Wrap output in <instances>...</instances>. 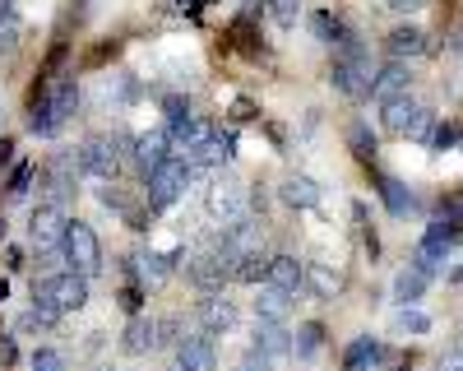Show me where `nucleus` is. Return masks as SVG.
Wrapping results in <instances>:
<instances>
[{
	"label": "nucleus",
	"instance_id": "nucleus-1",
	"mask_svg": "<svg viewBox=\"0 0 463 371\" xmlns=\"http://www.w3.org/2000/svg\"><path fill=\"white\" fill-rule=\"evenodd\" d=\"M371 84H375L371 56L362 52L357 37H343L338 56H334V89H338L343 98H371Z\"/></svg>",
	"mask_w": 463,
	"mask_h": 371
},
{
	"label": "nucleus",
	"instance_id": "nucleus-2",
	"mask_svg": "<svg viewBox=\"0 0 463 371\" xmlns=\"http://www.w3.org/2000/svg\"><path fill=\"white\" fill-rule=\"evenodd\" d=\"M33 302L52 307L56 316L84 311V307H89V279H84V274H74V270H65V274H47V279H37V283H33Z\"/></svg>",
	"mask_w": 463,
	"mask_h": 371
},
{
	"label": "nucleus",
	"instance_id": "nucleus-3",
	"mask_svg": "<svg viewBox=\"0 0 463 371\" xmlns=\"http://www.w3.org/2000/svg\"><path fill=\"white\" fill-rule=\"evenodd\" d=\"M126 139H111V135H89L80 148H74V167H80V176H93V181H116V172H121L126 163Z\"/></svg>",
	"mask_w": 463,
	"mask_h": 371
},
{
	"label": "nucleus",
	"instance_id": "nucleus-4",
	"mask_svg": "<svg viewBox=\"0 0 463 371\" xmlns=\"http://www.w3.org/2000/svg\"><path fill=\"white\" fill-rule=\"evenodd\" d=\"M190 176H195V167H190L185 158H167L163 167H153V172L144 176V195H148V209H172V205L185 195Z\"/></svg>",
	"mask_w": 463,
	"mask_h": 371
},
{
	"label": "nucleus",
	"instance_id": "nucleus-5",
	"mask_svg": "<svg viewBox=\"0 0 463 371\" xmlns=\"http://www.w3.org/2000/svg\"><path fill=\"white\" fill-rule=\"evenodd\" d=\"M61 255L74 265V274H84V279H93V274L102 270V242H98V233L89 228V223H80V218L65 223Z\"/></svg>",
	"mask_w": 463,
	"mask_h": 371
},
{
	"label": "nucleus",
	"instance_id": "nucleus-6",
	"mask_svg": "<svg viewBox=\"0 0 463 371\" xmlns=\"http://www.w3.org/2000/svg\"><path fill=\"white\" fill-rule=\"evenodd\" d=\"M204 209H209V218H218V223H237V218L250 209V191H246L237 176H213V186L204 191Z\"/></svg>",
	"mask_w": 463,
	"mask_h": 371
},
{
	"label": "nucleus",
	"instance_id": "nucleus-7",
	"mask_svg": "<svg viewBox=\"0 0 463 371\" xmlns=\"http://www.w3.org/2000/svg\"><path fill=\"white\" fill-rule=\"evenodd\" d=\"M185 279L195 283L200 292H222V283L232 279V255H222L218 246L195 255V260H185Z\"/></svg>",
	"mask_w": 463,
	"mask_h": 371
},
{
	"label": "nucleus",
	"instance_id": "nucleus-8",
	"mask_svg": "<svg viewBox=\"0 0 463 371\" xmlns=\"http://www.w3.org/2000/svg\"><path fill=\"white\" fill-rule=\"evenodd\" d=\"M65 223H70V218H65L56 205H37L33 218H28V242H33L37 251H61Z\"/></svg>",
	"mask_w": 463,
	"mask_h": 371
},
{
	"label": "nucleus",
	"instance_id": "nucleus-9",
	"mask_svg": "<svg viewBox=\"0 0 463 371\" xmlns=\"http://www.w3.org/2000/svg\"><path fill=\"white\" fill-rule=\"evenodd\" d=\"M195 316H200V325H204L209 334H227V329H237V320H241L237 302H232L227 292H204L200 307H195Z\"/></svg>",
	"mask_w": 463,
	"mask_h": 371
},
{
	"label": "nucleus",
	"instance_id": "nucleus-10",
	"mask_svg": "<svg viewBox=\"0 0 463 371\" xmlns=\"http://www.w3.org/2000/svg\"><path fill=\"white\" fill-rule=\"evenodd\" d=\"M176 366L181 371H218V348L209 334H190L176 344Z\"/></svg>",
	"mask_w": 463,
	"mask_h": 371
},
{
	"label": "nucleus",
	"instance_id": "nucleus-11",
	"mask_svg": "<svg viewBox=\"0 0 463 371\" xmlns=\"http://www.w3.org/2000/svg\"><path fill=\"white\" fill-rule=\"evenodd\" d=\"M408 89H412V74H408V65L390 61L384 70H375V84H371V102H375V107H384V102L403 98Z\"/></svg>",
	"mask_w": 463,
	"mask_h": 371
},
{
	"label": "nucleus",
	"instance_id": "nucleus-12",
	"mask_svg": "<svg viewBox=\"0 0 463 371\" xmlns=\"http://www.w3.org/2000/svg\"><path fill=\"white\" fill-rule=\"evenodd\" d=\"M250 353H260V357H288L292 353V334L283 329V325H274V320H255V334H250Z\"/></svg>",
	"mask_w": 463,
	"mask_h": 371
},
{
	"label": "nucleus",
	"instance_id": "nucleus-13",
	"mask_svg": "<svg viewBox=\"0 0 463 371\" xmlns=\"http://www.w3.org/2000/svg\"><path fill=\"white\" fill-rule=\"evenodd\" d=\"M279 195H283V205H292V209H316V205L325 200V186H320L316 176H306V172H292V176H283Z\"/></svg>",
	"mask_w": 463,
	"mask_h": 371
},
{
	"label": "nucleus",
	"instance_id": "nucleus-14",
	"mask_svg": "<svg viewBox=\"0 0 463 371\" xmlns=\"http://www.w3.org/2000/svg\"><path fill=\"white\" fill-rule=\"evenodd\" d=\"M130 148H135V163H139V172L148 176L153 167H163V163L172 158V135H167V130H153V135L130 139Z\"/></svg>",
	"mask_w": 463,
	"mask_h": 371
},
{
	"label": "nucleus",
	"instance_id": "nucleus-15",
	"mask_svg": "<svg viewBox=\"0 0 463 371\" xmlns=\"http://www.w3.org/2000/svg\"><path fill=\"white\" fill-rule=\"evenodd\" d=\"M417 117H421V102H417L412 93H403V98H394V102L380 107V126L390 130V135H403V139H408V130L417 126Z\"/></svg>",
	"mask_w": 463,
	"mask_h": 371
},
{
	"label": "nucleus",
	"instance_id": "nucleus-16",
	"mask_svg": "<svg viewBox=\"0 0 463 371\" xmlns=\"http://www.w3.org/2000/svg\"><path fill=\"white\" fill-rule=\"evenodd\" d=\"M384 52H390L399 65L408 61V56H421V52H431V37L421 33L417 24H403V28H394L390 37H384Z\"/></svg>",
	"mask_w": 463,
	"mask_h": 371
},
{
	"label": "nucleus",
	"instance_id": "nucleus-17",
	"mask_svg": "<svg viewBox=\"0 0 463 371\" xmlns=\"http://www.w3.org/2000/svg\"><path fill=\"white\" fill-rule=\"evenodd\" d=\"M301 279H306V265L297 255H269V274H264V283L269 288H279V292H297L301 288Z\"/></svg>",
	"mask_w": 463,
	"mask_h": 371
},
{
	"label": "nucleus",
	"instance_id": "nucleus-18",
	"mask_svg": "<svg viewBox=\"0 0 463 371\" xmlns=\"http://www.w3.org/2000/svg\"><path fill=\"white\" fill-rule=\"evenodd\" d=\"M121 348H126L130 357L153 353V348H158V320H153V316H135V320L126 325V334H121Z\"/></svg>",
	"mask_w": 463,
	"mask_h": 371
},
{
	"label": "nucleus",
	"instance_id": "nucleus-19",
	"mask_svg": "<svg viewBox=\"0 0 463 371\" xmlns=\"http://www.w3.org/2000/svg\"><path fill=\"white\" fill-rule=\"evenodd\" d=\"M232 148H237V139L222 135V130L213 126V135L200 144V154L190 158V167H222V163H232Z\"/></svg>",
	"mask_w": 463,
	"mask_h": 371
},
{
	"label": "nucleus",
	"instance_id": "nucleus-20",
	"mask_svg": "<svg viewBox=\"0 0 463 371\" xmlns=\"http://www.w3.org/2000/svg\"><path fill=\"white\" fill-rule=\"evenodd\" d=\"M288 311H292V297L279 292V288H269V283H260V292H255V320H274V325H283Z\"/></svg>",
	"mask_w": 463,
	"mask_h": 371
},
{
	"label": "nucleus",
	"instance_id": "nucleus-21",
	"mask_svg": "<svg viewBox=\"0 0 463 371\" xmlns=\"http://www.w3.org/2000/svg\"><path fill=\"white\" fill-rule=\"evenodd\" d=\"M37 98H47V107L56 111V121L65 126L74 117V107H80V84H74V74H70V80H61L56 89H43Z\"/></svg>",
	"mask_w": 463,
	"mask_h": 371
},
{
	"label": "nucleus",
	"instance_id": "nucleus-22",
	"mask_svg": "<svg viewBox=\"0 0 463 371\" xmlns=\"http://www.w3.org/2000/svg\"><path fill=\"white\" fill-rule=\"evenodd\" d=\"M264 274H269V255L264 251H246V255L232 260V279H241V283H264Z\"/></svg>",
	"mask_w": 463,
	"mask_h": 371
},
{
	"label": "nucleus",
	"instance_id": "nucleus-23",
	"mask_svg": "<svg viewBox=\"0 0 463 371\" xmlns=\"http://www.w3.org/2000/svg\"><path fill=\"white\" fill-rule=\"evenodd\" d=\"M320 348H325V325H320V320H306V325L292 334V353H297V357H316Z\"/></svg>",
	"mask_w": 463,
	"mask_h": 371
},
{
	"label": "nucleus",
	"instance_id": "nucleus-24",
	"mask_svg": "<svg viewBox=\"0 0 463 371\" xmlns=\"http://www.w3.org/2000/svg\"><path fill=\"white\" fill-rule=\"evenodd\" d=\"M301 288H311L316 297H334V292L343 288V279H338V270H329V265H306Z\"/></svg>",
	"mask_w": 463,
	"mask_h": 371
},
{
	"label": "nucleus",
	"instance_id": "nucleus-25",
	"mask_svg": "<svg viewBox=\"0 0 463 371\" xmlns=\"http://www.w3.org/2000/svg\"><path fill=\"white\" fill-rule=\"evenodd\" d=\"M172 260H176V251H167V255H158V251L139 255V260H135V265H139V279H144V283H163V279L172 274Z\"/></svg>",
	"mask_w": 463,
	"mask_h": 371
},
{
	"label": "nucleus",
	"instance_id": "nucleus-26",
	"mask_svg": "<svg viewBox=\"0 0 463 371\" xmlns=\"http://www.w3.org/2000/svg\"><path fill=\"white\" fill-rule=\"evenodd\" d=\"M427 283H431L427 274L408 265V270L394 279V302H421V292H427Z\"/></svg>",
	"mask_w": 463,
	"mask_h": 371
},
{
	"label": "nucleus",
	"instance_id": "nucleus-27",
	"mask_svg": "<svg viewBox=\"0 0 463 371\" xmlns=\"http://www.w3.org/2000/svg\"><path fill=\"white\" fill-rule=\"evenodd\" d=\"M380 200L390 205V214H408L412 209V191L403 181H394V176H380Z\"/></svg>",
	"mask_w": 463,
	"mask_h": 371
},
{
	"label": "nucleus",
	"instance_id": "nucleus-28",
	"mask_svg": "<svg viewBox=\"0 0 463 371\" xmlns=\"http://www.w3.org/2000/svg\"><path fill=\"white\" fill-rule=\"evenodd\" d=\"M28 130H33V135H56V130H61V121H56V111L47 107V98H33V107H28Z\"/></svg>",
	"mask_w": 463,
	"mask_h": 371
},
{
	"label": "nucleus",
	"instance_id": "nucleus-29",
	"mask_svg": "<svg viewBox=\"0 0 463 371\" xmlns=\"http://www.w3.org/2000/svg\"><path fill=\"white\" fill-rule=\"evenodd\" d=\"M380 357H384V348H380V344H371V339H357L353 348L343 353V366H347V371H362L366 362H380Z\"/></svg>",
	"mask_w": 463,
	"mask_h": 371
},
{
	"label": "nucleus",
	"instance_id": "nucleus-30",
	"mask_svg": "<svg viewBox=\"0 0 463 371\" xmlns=\"http://www.w3.org/2000/svg\"><path fill=\"white\" fill-rule=\"evenodd\" d=\"M269 14H274L279 28H297V19H301V0H274V5H269Z\"/></svg>",
	"mask_w": 463,
	"mask_h": 371
},
{
	"label": "nucleus",
	"instance_id": "nucleus-31",
	"mask_svg": "<svg viewBox=\"0 0 463 371\" xmlns=\"http://www.w3.org/2000/svg\"><path fill=\"white\" fill-rule=\"evenodd\" d=\"M347 139H353V154H357L362 163L375 158V135H371L366 126H353V130H347Z\"/></svg>",
	"mask_w": 463,
	"mask_h": 371
},
{
	"label": "nucleus",
	"instance_id": "nucleus-32",
	"mask_svg": "<svg viewBox=\"0 0 463 371\" xmlns=\"http://www.w3.org/2000/svg\"><path fill=\"white\" fill-rule=\"evenodd\" d=\"M28 366H33V371H65V353H56V348H37Z\"/></svg>",
	"mask_w": 463,
	"mask_h": 371
},
{
	"label": "nucleus",
	"instance_id": "nucleus-33",
	"mask_svg": "<svg viewBox=\"0 0 463 371\" xmlns=\"http://www.w3.org/2000/svg\"><path fill=\"white\" fill-rule=\"evenodd\" d=\"M311 28H316V37H320V43H334V37H347V33H343V24H338L334 14H316V19H311Z\"/></svg>",
	"mask_w": 463,
	"mask_h": 371
},
{
	"label": "nucleus",
	"instance_id": "nucleus-34",
	"mask_svg": "<svg viewBox=\"0 0 463 371\" xmlns=\"http://www.w3.org/2000/svg\"><path fill=\"white\" fill-rule=\"evenodd\" d=\"M19 37H24L19 19H5V24H0V56H10V52L19 47Z\"/></svg>",
	"mask_w": 463,
	"mask_h": 371
},
{
	"label": "nucleus",
	"instance_id": "nucleus-35",
	"mask_svg": "<svg viewBox=\"0 0 463 371\" xmlns=\"http://www.w3.org/2000/svg\"><path fill=\"white\" fill-rule=\"evenodd\" d=\"M399 325H403L408 334H427V329H431V316H427V311H408V307H403V311H399Z\"/></svg>",
	"mask_w": 463,
	"mask_h": 371
},
{
	"label": "nucleus",
	"instance_id": "nucleus-36",
	"mask_svg": "<svg viewBox=\"0 0 463 371\" xmlns=\"http://www.w3.org/2000/svg\"><path fill=\"white\" fill-rule=\"evenodd\" d=\"M33 172H37L33 163H19V167H14V176H10V195H14V200H19V195H28V181H33Z\"/></svg>",
	"mask_w": 463,
	"mask_h": 371
},
{
	"label": "nucleus",
	"instance_id": "nucleus-37",
	"mask_svg": "<svg viewBox=\"0 0 463 371\" xmlns=\"http://www.w3.org/2000/svg\"><path fill=\"white\" fill-rule=\"evenodd\" d=\"M431 130H436V111L421 107V117H417V126L408 130V139H431Z\"/></svg>",
	"mask_w": 463,
	"mask_h": 371
},
{
	"label": "nucleus",
	"instance_id": "nucleus-38",
	"mask_svg": "<svg viewBox=\"0 0 463 371\" xmlns=\"http://www.w3.org/2000/svg\"><path fill=\"white\" fill-rule=\"evenodd\" d=\"M241 371H274V362L260 357V353H246V357H241Z\"/></svg>",
	"mask_w": 463,
	"mask_h": 371
},
{
	"label": "nucleus",
	"instance_id": "nucleus-39",
	"mask_svg": "<svg viewBox=\"0 0 463 371\" xmlns=\"http://www.w3.org/2000/svg\"><path fill=\"white\" fill-rule=\"evenodd\" d=\"M384 5H390L394 14H417L421 5H427V0H384Z\"/></svg>",
	"mask_w": 463,
	"mask_h": 371
},
{
	"label": "nucleus",
	"instance_id": "nucleus-40",
	"mask_svg": "<svg viewBox=\"0 0 463 371\" xmlns=\"http://www.w3.org/2000/svg\"><path fill=\"white\" fill-rule=\"evenodd\" d=\"M436 371H463V353H449V357H440V366Z\"/></svg>",
	"mask_w": 463,
	"mask_h": 371
},
{
	"label": "nucleus",
	"instance_id": "nucleus-41",
	"mask_svg": "<svg viewBox=\"0 0 463 371\" xmlns=\"http://www.w3.org/2000/svg\"><path fill=\"white\" fill-rule=\"evenodd\" d=\"M449 52L463 61V28H454V33H449Z\"/></svg>",
	"mask_w": 463,
	"mask_h": 371
},
{
	"label": "nucleus",
	"instance_id": "nucleus-42",
	"mask_svg": "<svg viewBox=\"0 0 463 371\" xmlns=\"http://www.w3.org/2000/svg\"><path fill=\"white\" fill-rule=\"evenodd\" d=\"M449 279H454V283H463V265H454V270H449Z\"/></svg>",
	"mask_w": 463,
	"mask_h": 371
},
{
	"label": "nucleus",
	"instance_id": "nucleus-43",
	"mask_svg": "<svg viewBox=\"0 0 463 371\" xmlns=\"http://www.w3.org/2000/svg\"><path fill=\"white\" fill-rule=\"evenodd\" d=\"M5 292H10V283H5V279H0V302H5Z\"/></svg>",
	"mask_w": 463,
	"mask_h": 371
},
{
	"label": "nucleus",
	"instance_id": "nucleus-44",
	"mask_svg": "<svg viewBox=\"0 0 463 371\" xmlns=\"http://www.w3.org/2000/svg\"><path fill=\"white\" fill-rule=\"evenodd\" d=\"M458 353H463V325H458Z\"/></svg>",
	"mask_w": 463,
	"mask_h": 371
},
{
	"label": "nucleus",
	"instance_id": "nucleus-45",
	"mask_svg": "<svg viewBox=\"0 0 463 371\" xmlns=\"http://www.w3.org/2000/svg\"><path fill=\"white\" fill-rule=\"evenodd\" d=\"M0 237H5V223H0Z\"/></svg>",
	"mask_w": 463,
	"mask_h": 371
},
{
	"label": "nucleus",
	"instance_id": "nucleus-46",
	"mask_svg": "<svg viewBox=\"0 0 463 371\" xmlns=\"http://www.w3.org/2000/svg\"><path fill=\"white\" fill-rule=\"evenodd\" d=\"M102 371H116V366H102Z\"/></svg>",
	"mask_w": 463,
	"mask_h": 371
},
{
	"label": "nucleus",
	"instance_id": "nucleus-47",
	"mask_svg": "<svg viewBox=\"0 0 463 371\" xmlns=\"http://www.w3.org/2000/svg\"><path fill=\"white\" fill-rule=\"evenodd\" d=\"M195 5H204V0H195Z\"/></svg>",
	"mask_w": 463,
	"mask_h": 371
}]
</instances>
